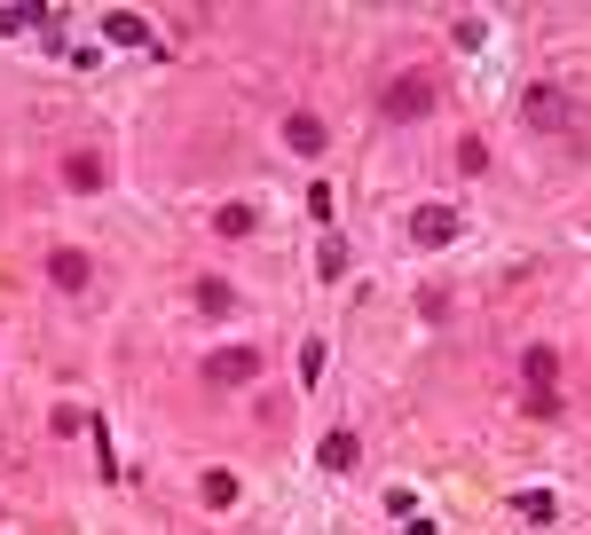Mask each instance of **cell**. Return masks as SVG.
<instances>
[{"instance_id":"11","label":"cell","mask_w":591,"mask_h":535,"mask_svg":"<svg viewBox=\"0 0 591 535\" xmlns=\"http://www.w3.org/2000/svg\"><path fill=\"white\" fill-rule=\"evenodd\" d=\"M197 488H206V505H237V473H221V464H213Z\"/></svg>"},{"instance_id":"2","label":"cell","mask_w":591,"mask_h":535,"mask_svg":"<svg viewBox=\"0 0 591 535\" xmlns=\"http://www.w3.org/2000/svg\"><path fill=\"white\" fill-rule=\"evenodd\" d=\"M379 111L386 119H426V111H434V79H426V72H394L386 95H379Z\"/></svg>"},{"instance_id":"9","label":"cell","mask_w":591,"mask_h":535,"mask_svg":"<svg viewBox=\"0 0 591 535\" xmlns=\"http://www.w3.org/2000/svg\"><path fill=\"white\" fill-rule=\"evenodd\" d=\"M197 308H206V315H229V308H237V291H229L221 276H197Z\"/></svg>"},{"instance_id":"10","label":"cell","mask_w":591,"mask_h":535,"mask_svg":"<svg viewBox=\"0 0 591 535\" xmlns=\"http://www.w3.org/2000/svg\"><path fill=\"white\" fill-rule=\"evenodd\" d=\"M323 464L347 473V464H355V433H323Z\"/></svg>"},{"instance_id":"12","label":"cell","mask_w":591,"mask_h":535,"mask_svg":"<svg viewBox=\"0 0 591 535\" xmlns=\"http://www.w3.org/2000/svg\"><path fill=\"white\" fill-rule=\"evenodd\" d=\"M32 24H48V9H32V0H16V9H0V32H32Z\"/></svg>"},{"instance_id":"7","label":"cell","mask_w":591,"mask_h":535,"mask_svg":"<svg viewBox=\"0 0 591 535\" xmlns=\"http://www.w3.org/2000/svg\"><path fill=\"white\" fill-rule=\"evenodd\" d=\"M63 182H72V189H103V158H95V150H72V158H63Z\"/></svg>"},{"instance_id":"6","label":"cell","mask_w":591,"mask_h":535,"mask_svg":"<svg viewBox=\"0 0 591 535\" xmlns=\"http://www.w3.org/2000/svg\"><path fill=\"white\" fill-rule=\"evenodd\" d=\"M410 237H418V245H450V237H457V213H450V206H418V213H410Z\"/></svg>"},{"instance_id":"1","label":"cell","mask_w":591,"mask_h":535,"mask_svg":"<svg viewBox=\"0 0 591 535\" xmlns=\"http://www.w3.org/2000/svg\"><path fill=\"white\" fill-rule=\"evenodd\" d=\"M520 378H529V410H561V354L520 347Z\"/></svg>"},{"instance_id":"5","label":"cell","mask_w":591,"mask_h":535,"mask_svg":"<svg viewBox=\"0 0 591 535\" xmlns=\"http://www.w3.org/2000/svg\"><path fill=\"white\" fill-rule=\"evenodd\" d=\"M323 142H332V134H323V119H316V111H292V119H284V150H300V158H316Z\"/></svg>"},{"instance_id":"3","label":"cell","mask_w":591,"mask_h":535,"mask_svg":"<svg viewBox=\"0 0 591 535\" xmlns=\"http://www.w3.org/2000/svg\"><path fill=\"white\" fill-rule=\"evenodd\" d=\"M260 378V347H213L206 354V386H253Z\"/></svg>"},{"instance_id":"4","label":"cell","mask_w":591,"mask_h":535,"mask_svg":"<svg viewBox=\"0 0 591 535\" xmlns=\"http://www.w3.org/2000/svg\"><path fill=\"white\" fill-rule=\"evenodd\" d=\"M520 111H529V126H568V95L561 87H529V95H520Z\"/></svg>"},{"instance_id":"13","label":"cell","mask_w":591,"mask_h":535,"mask_svg":"<svg viewBox=\"0 0 591 535\" xmlns=\"http://www.w3.org/2000/svg\"><path fill=\"white\" fill-rule=\"evenodd\" d=\"M457 165H466V174H481V165H489V142H473V134H466V142H457Z\"/></svg>"},{"instance_id":"8","label":"cell","mask_w":591,"mask_h":535,"mask_svg":"<svg viewBox=\"0 0 591 535\" xmlns=\"http://www.w3.org/2000/svg\"><path fill=\"white\" fill-rule=\"evenodd\" d=\"M48 276H56L63 291H79V284H87V252H72V245H63V252H48Z\"/></svg>"}]
</instances>
